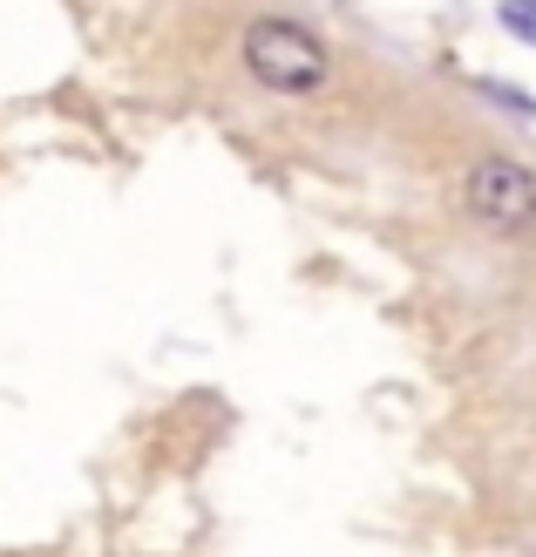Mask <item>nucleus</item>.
I'll list each match as a JSON object with an SVG mask.
<instances>
[{
  "label": "nucleus",
  "instance_id": "obj_3",
  "mask_svg": "<svg viewBox=\"0 0 536 557\" xmlns=\"http://www.w3.org/2000/svg\"><path fill=\"white\" fill-rule=\"evenodd\" d=\"M502 27H510L516 41L536 48V0H502Z\"/></svg>",
  "mask_w": 536,
  "mask_h": 557
},
{
  "label": "nucleus",
  "instance_id": "obj_2",
  "mask_svg": "<svg viewBox=\"0 0 536 557\" xmlns=\"http://www.w3.org/2000/svg\"><path fill=\"white\" fill-rule=\"evenodd\" d=\"M462 205L483 232H529L536 225V177L510 157H483L462 177Z\"/></svg>",
  "mask_w": 536,
  "mask_h": 557
},
{
  "label": "nucleus",
  "instance_id": "obj_1",
  "mask_svg": "<svg viewBox=\"0 0 536 557\" xmlns=\"http://www.w3.org/2000/svg\"><path fill=\"white\" fill-rule=\"evenodd\" d=\"M245 69L272 96H320L333 82V54L306 21L292 14H259L245 27Z\"/></svg>",
  "mask_w": 536,
  "mask_h": 557
}]
</instances>
